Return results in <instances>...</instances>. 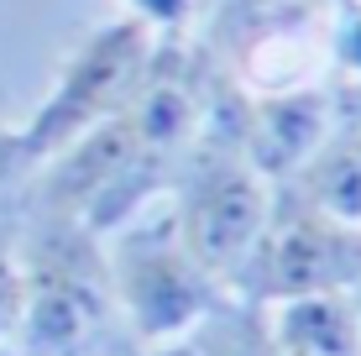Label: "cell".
<instances>
[{
	"label": "cell",
	"instance_id": "cell-12",
	"mask_svg": "<svg viewBox=\"0 0 361 356\" xmlns=\"http://www.w3.org/2000/svg\"><path fill=\"white\" fill-rule=\"evenodd\" d=\"M21 304H27V273H21L16 252L0 247V346H11V336H16Z\"/></svg>",
	"mask_w": 361,
	"mask_h": 356
},
{
	"label": "cell",
	"instance_id": "cell-1",
	"mask_svg": "<svg viewBox=\"0 0 361 356\" xmlns=\"http://www.w3.org/2000/svg\"><path fill=\"white\" fill-rule=\"evenodd\" d=\"M16 262L27 273V304L11 336L16 356H99L116 320L105 273V241L79 220H21Z\"/></svg>",
	"mask_w": 361,
	"mask_h": 356
},
{
	"label": "cell",
	"instance_id": "cell-15",
	"mask_svg": "<svg viewBox=\"0 0 361 356\" xmlns=\"http://www.w3.org/2000/svg\"><path fill=\"white\" fill-rule=\"evenodd\" d=\"M0 121H6V116H0Z\"/></svg>",
	"mask_w": 361,
	"mask_h": 356
},
{
	"label": "cell",
	"instance_id": "cell-8",
	"mask_svg": "<svg viewBox=\"0 0 361 356\" xmlns=\"http://www.w3.org/2000/svg\"><path fill=\"white\" fill-rule=\"evenodd\" d=\"M278 189H288L304 204H314L319 215L361 231V126L335 121V131L304 157V168H298L288 183H278Z\"/></svg>",
	"mask_w": 361,
	"mask_h": 356
},
{
	"label": "cell",
	"instance_id": "cell-14",
	"mask_svg": "<svg viewBox=\"0 0 361 356\" xmlns=\"http://www.w3.org/2000/svg\"><path fill=\"white\" fill-rule=\"evenodd\" d=\"M314 6H325V11H341V6H351V0H314Z\"/></svg>",
	"mask_w": 361,
	"mask_h": 356
},
{
	"label": "cell",
	"instance_id": "cell-13",
	"mask_svg": "<svg viewBox=\"0 0 361 356\" xmlns=\"http://www.w3.org/2000/svg\"><path fill=\"white\" fill-rule=\"evenodd\" d=\"M330 100H335V121H345V126H361V79H335Z\"/></svg>",
	"mask_w": 361,
	"mask_h": 356
},
{
	"label": "cell",
	"instance_id": "cell-11",
	"mask_svg": "<svg viewBox=\"0 0 361 356\" xmlns=\"http://www.w3.org/2000/svg\"><path fill=\"white\" fill-rule=\"evenodd\" d=\"M121 6H126V16H136L142 27L168 37V32H189V21L199 16L204 0H121Z\"/></svg>",
	"mask_w": 361,
	"mask_h": 356
},
{
	"label": "cell",
	"instance_id": "cell-4",
	"mask_svg": "<svg viewBox=\"0 0 361 356\" xmlns=\"http://www.w3.org/2000/svg\"><path fill=\"white\" fill-rule=\"evenodd\" d=\"M152 42H157V32L142 27L136 16H116V21H105V27H94L58 63V79L47 90V100L16 126V142L27 152V163L42 168L68 142H79L94 126L116 121L131 105L136 84H142Z\"/></svg>",
	"mask_w": 361,
	"mask_h": 356
},
{
	"label": "cell",
	"instance_id": "cell-3",
	"mask_svg": "<svg viewBox=\"0 0 361 356\" xmlns=\"http://www.w3.org/2000/svg\"><path fill=\"white\" fill-rule=\"evenodd\" d=\"M105 273H110L116 309L136 346L189 336L231 293L183 252L173 215H168V200L105 236Z\"/></svg>",
	"mask_w": 361,
	"mask_h": 356
},
{
	"label": "cell",
	"instance_id": "cell-6",
	"mask_svg": "<svg viewBox=\"0 0 361 356\" xmlns=\"http://www.w3.org/2000/svg\"><path fill=\"white\" fill-rule=\"evenodd\" d=\"M335 131V100L325 84H298V90H272V94H246V121H241V152L272 189L288 183L304 157Z\"/></svg>",
	"mask_w": 361,
	"mask_h": 356
},
{
	"label": "cell",
	"instance_id": "cell-9",
	"mask_svg": "<svg viewBox=\"0 0 361 356\" xmlns=\"http://www.w3.org/2000/svg\"><path fill=\"white\" fill-rule=\"evenodd\" d=\"M189 336H194L199 356H278L272 351V330H267V304H252L241 293H226Z\"/></svg>",
	"mask_w": 361,
	"mask_h": 356
},
{
	"label": "cell",
	"instance_id": "cell-2",
	"mask_svg": "<svg viewBox=\"0 0 361 356\" xmlns=\"http://www.w3.org/2000/svg\"><path fill=\"white\" fill-rule=\"evenodd\" d=\"M267 210H272V183L246 163L241 137L199 131V142L189 147V157H183L178 178L168 189V215L183 252L220 288H231V278L252 257L257 236L267 226Z\"/></svg>",
	"mask_w": 361,
	"mask_h": 356
},
{
	"label": "cell",
	"instance_id": "cell-5",
	"mask_svg": "<svg viewBox=\"0 0 361 356\" xmlns=\"http://www.w3.org/2000/svg\"><path fill=\"white\" fill-rule=\"evenodd\" d=\"M361 283V231L319 215L288 189H272L267 226L252 257L231 278V293L252 304H283L304 293H351Z\"/></svg>",
	"mask_w": 361,
	"mask_h": 356
},
{
	"label": "cell",
	"instance_id": "cell-10",
	"mask_svg": "<svg viewBox=\"0 0 361 356\" xmlns=\"http://www.w3.org/2000/svg\"><path fill=\"white\" fill-rule=\"evenodd\" d=\"M330 68L341 79H361V0L330 11V37H325Z\"/></svg>",
	"mask_w": 361,
	"mask_h": 356
},
{
	"label": "cell",
	"instance_id": "cell-7",
	"mask_svg": "<svg viewBox=\"0 0 361 356\" xmlns=\"http://www.w3.org/2000/svg\"><path fill=\"white\" fill-rule=\"evenodd\" d=\"M278 356H361V309L351 293H304L267 304Z\"/></svg>",
	"mask_w": 361,
	"mask_h": 356
}]
</instances>
